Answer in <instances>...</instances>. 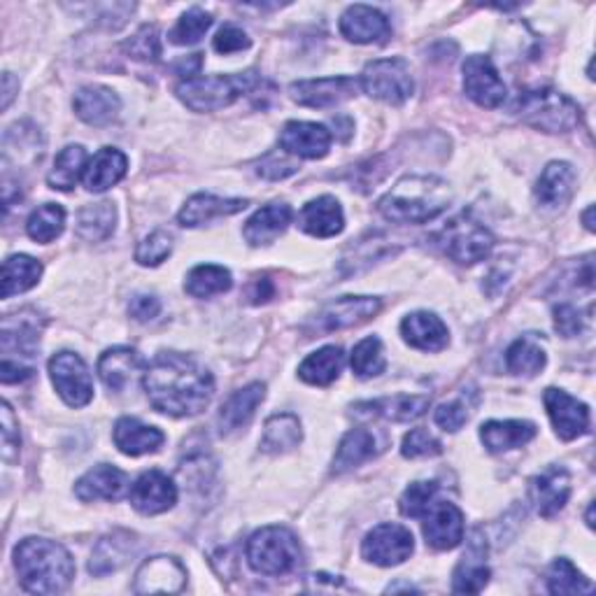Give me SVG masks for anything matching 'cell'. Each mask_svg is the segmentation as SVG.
Returning <instances> with one entry per match:
<instances>
[{
	"label": "cell",
	"instance_id": "7bdbcfd3",
	"mask_svg": "<svg viewBox=\"0 0 596 596\" xmlns=\"http://www.w3.org/2000/svg\"><path fill=\"white\" fill-rule=\"evenodd\" d=\"M87 151L80 145H68L54 161V168L47 176V184L59 191H70L77 180L85 178L87 170Z\"/></svg>",
	"mask_w": 596,
	"mask_h": 596
},
{
	"label": "cell",
	"instance_id": "ba28073f",
	"mask_svg": "<svg viewBox=\"0 0 596 596\" xmlns=\"http://www.w3.org/2000/svg\"><path fill=\"white\" fill-rule=\"evenodd\" d=\"M361 87L371 99L390 105L406 103L415 91L411 66L408 61L398 59V56L371 61L361 72Z\"/></svg>",
	"mask_w": 596,
	"mask_h": 596
},
{
	"label": "cell",
	"instance_id": "603a6c76",
	"mask_svg": "<svg viewBox=\"0 0 596 596\" xmlns=\"http://www.w3.org/2000/svg\"><path fill=\"white\" fill-rule=\"evenodd\" d=\"M487 556V543L475 531L469 541L466 554L461 556V562L454 571L452 578V592L457 594H477L483 592L490 583V566L485 564Z\"/></svg>",
	"mask_w": 596,
	"mask_h": 596
},
{
	"label": "cell",
	"instance_id": "816d5d0a",
	"mask_svg": "<svg viewBox=\"0 0 596 596\" xmlns=\"http://www.w3.org/2000/svg\"><path fill=\"white\" fill-rule=\"evenodd\" d=\"M172 252V238L166 230H154L136 249V261L140 266H159Z\"/></svg>",
	"mask_w": 596,
	"mask_h": 596
},
{
	"label": "cell",
	"instance_id": "680465c9",
	"mask_svg": "<svg viewBox=\"0 0 596 596\" xmlns=\"http://www.w3.org/2000/svg\"><path fill=\"white\" fill-rule=\"evenodd\" d=\"M296 172V166L280 157L278 151H271L268 157L259 164V176L266 180H284Z\"/></svg>",
	"mask_w": 596,
	"mask_h": 596
},
{
	"label": "cell",
	"instance_id": "1f68e13d",
	"mask_svg": "<svg viewBox=\"0 0 596 596\" xmlns=\"http://www.w3.org/2000/svg\"><path fill=\"white\" fill-rule=\"evenodd\" d=\"M145 369L143 357L131 348H112L99 359V375L110 392H124Z\"/></svg>",
	"mask_w": 596,
	"mask_h": 596
},
{
	"label": "cell",
	"instance_id": "91938a15",
	"mask_svg": "<svg viewBox=\"0 0 596 596\" xmlns=\"http://www.w3.org/2000/svg\"><path fill=\"white\" fill-rule=\"evenodd\" d=\"M161 313V301L151 294H138L128 303V315L136 322H151Z\"/></svg>",
	"mask_w": 596,
	"mask_h": 596
},
{
	"label": "cell",
	"instance_id": "74e56055",
	"mask_svg": "<svg viewBox=\"0 0 596 596\" xmlns=\"http://www.w3.org/2000/svg\"><path fill=\"white\" fill-rule=\"evenodd\" d=\"M301 438H303V431H301L299 417L292 413H282V415H273L266 421L259 448L266 454H284L299 448Z\"/></svg>",
	"mask_w": 596,
	"mask_h": 596
},
{
	"label": "cell",
	"instance_id": "6da1fadb",
	"mask_svg": "<svg viewBox=\"0 0 596 596\" xmlns=\"http://www.w3.org/2000/svg\"><path fill=\"white\" fill-rule=\"evenodd\" d=\"M143 387L159 413L170 417H194L213 401L215 380L194 357L161 352L145 371Z\"/></svg>",
	"mask_w": 596,
	"mask_h": 596
},
{
	"label": "cell",
	"instance_id": "bcb514c9",
	"mask_svg": "<svg viewBox=\"0 0 596 596\" xmlns=\"http://www.w3.org/2000/svg\"><path fill=\"white\" fill-rule=\"evenodd\" d=\"M548 589L550 594H592L594 585L566 556H560L548 571Z\"/></svg>",
	"mask_w": 596,
	"mask_h": 596
},
{
	"label": "cell",
	"instance_id": "52a82bcc",
	"mask_svg": "<svg viewBox=\"0 0 596 596\" xmlns=\"http://www.w3.org/2000/svg\"><path fill=\"white\" fill-rule=\"evenodd\" d=\"M438 245L443 247V252L452 261L461 266H473L490 257L494 236L477 220L464 213L443 226V230L438 234Z\"/></svg>",
	"mask_w": 596,
	"mask_h": 596
},
{
	"label": "cell",
	"instance_id": "d590c367",
	"mask_svg": "<svg viewBox=\"0 0 596 596\" xmlns=\"http://www.w3.org/2000/svg\"><path fill=\"white\" fill-rule=\"evenodd\" d=\"M480 438H483L485 448L492 454L508 452L515 448H522L529 443V440H533L536 425L525 419H506V421L492 419L487 421V425H483V429H480Z\"/></svg>",
	"mask_w": 596,
	"mask_h": 596
},
{
	"label": "cell",
	"instance_id": "44dd1931",
	"mask_svg": "<svg viewBox=\"0 0 596 596\" xmlns=\"http://www.w3.org/2000/svg\"><path fill=\"white\" fill-rule=\"evenodd\" d=\"M340 33L348 37L350 43L369 45L382 43L390 35V22L380 10L369 5H352L340 16Z\"/></svg>",
	"mask_w": 596,
	"mask_h": 596
},
{
	"label": "cell",
	"instance_id": "f907efd6",
	"mask_svg": "<svg viewBox=\"0 0 596 596\" xmlns=\"http://www.w3.org/2000/svg\"><path fill=\"white\" fill-rule=\"evenodd\" d=\"M438 494L436 483H413L406 492H403L398 508L406 517H425L429 508L436 504L434 498Z\"/></svg>",
	"mask_w": 596,
	"mask_h": 596
},
{
	"label": "cell",
	"instance_id": "6125c7cd",
	"mask_svg": "<svg viewBox=\"0 0 596 596\" xmlns=\"http://www.w3.org/2000/svg\"><path fill=\"white\" fill-rule=\"evenodd\" d=\"M14 91H19V82L14 80L12 72H5L3 75V110L10 108V103L14 99Z\"/></svg>",
	"mask_w": 596,
	"mask_h": 596
},
{
	"label": "cell",
	"instance_id": "f546056e",
	"mask_svg": "<svg viewBox=\"0 0 596 596\" xmlns=\"http://www.w3.org/2000/svg\"><path fill=\"white\" fill-rule=\"evenodd\" d=\"M292 207L286 203H271L263 205L261 210L247 220L243 236L249 245L261 247V245H271L278 236H282L286 226L292 224Z\"/></svg>",
	"mask_w": 596,
	"mask_h": 596
},
{
	"label": "cell",
	"instance_id": "e575fe53",
	"mask_svg": "<svg viewBox=\"0 0 596 596\" xmlns=\"http://www.w3.org/2000/svg\"><path fill=\"white\" fill-rule=\"evenodd\" d=\"M128 170V159L124 157V151L114 149V147H103L93 154V159H89L87 170H85V187L89 191H108L117 182L124 180Z\"/></svg>",
	"mask_w": 596,
	"mask_h": 596
},
{
	"label": "cell",
	"instance_id": "e0dca14e",
	"mask_svg": "<svg viewBox=\"0 0 596 596\" xmlns=\"http://www.w3.org/2000/svg\"><path fill=\"white\" fill-rule=\"evenodd\" d=\"M187 585V569L176 556H151L136 573V594H176Z\"/></svg>",
	"mask_w": 596,
	"mask_h": 596
},
{
	"label": "cell",
	"instance_id": "ee69618b",
	"mask_svg": "<svg viewBox=\"0 0 596 596\" xmlns=\"http://www.w3.org/2000/svg\"><path fill=\"white\" fill-rule=\"evenodd\" d=\"M546 350L533 338L515 340L506 352V367L515 375H536L546 369Z\"/></svg>",
	"mask_w": 596,
	"mask_h": 596
},
{
	"label": "cell",
	"instance_id": "f6af8a7d",
	"mask_svg": "<svg viewBox=\"0 0 596 596\" xmlns=\"http://www.w3.org/2000/svg\"><path fill=\"white\" fill-rule=\"evenodd\" d=\"M66 226V210L59 203H45L35 210L26 222V234L35 243H52L64 234Z\"/></svg>",
	"mask_w": 596,
	"mask_h": 596
},
{
	"label": "cell",
	"instance_id": "be15d7a7",
	"mask_svg": "<svg viewBox=\"0 0 596 596\" xmlns=\"http://www.w3.org/2000/svg\"><path fill=\"white\" fill-rule=\"evenodd\" d=\"M592 215H594V205H589V207L585 210V215H583V222H585L587 230H594V222H592Z\"/></svg>",
	"mask_w": 596,
	"mask_h": 596
},
{
	"label": "cell",
	"instance_id": "3957f363",
	"mask_svg": "<svg viewBox=\"0 0 596 596\" xmlns=\"http://www.w3.org/2000/svg\"><path fill=\"white\" fill-rule=\"evenodd\" d=\"M452 201V189L436 176H408L398 180L378 210L384 220L398 224H427L443 215Z\"/></svg>",
	"mask_w": 596,
	"mask_h": 596
},
{
	"label": "cell",
	"instance_id": "db71d44e",
	"mask_svg": "<svg viewBox=\"0 0 596 596\" xmlns=\"http://www.w3.org/2000/svg\"><path fill=\"white\" fill-rule=\"evenodd\" d=\"M554 329L564 338H575L585 329V317L578 307L571 303H562L554 307Z\"/></svg>",
	"mask_w": 596,
	"mask_h": 596
},
{
	"label": "cell",
	"instance_id": "f5cc1de1",
	"mask_svg": "<svg viewBox=\"0 0 596 596\" xmlns=\"http://www.w3.org/2000/svg\"><path fill=\"white\" fill-rule=\"evenodd\" d=\"M403 457L406 459H421V457H436L443 452L440 440L434 438L427 429H413L406 438H403Z\"/></svg>",
	"mask_w": 596,
	"mask_h": 596
},
{
	"label": "cell",
	"instance_id": "d6a6232c",
	"mask_svg": "<svg viewBox=\"0 0 596 596\" xmlns=\"http://www.w3.org/2000/svg\"><path fill=\"white\" fill-rule=\"evenodd\" d=\"M245 207H247L245 199H220L213 194H196L184 203L178 215V222L187 228H196L210 224L213 220L236 215Z\"/></svg>",
	"mask_w": 596,
	"mask_h": 596
},
{
	"label": "cell",
	"instance_id": "277c9868",
	"mask_svg": "<svg viewBox=\"0 0 596 596\" xmlns=\"http://www.w3.org/2000/svg\"><path fill=\"white\" fill-rule=\"evenodd\" d=\"M515 112L525 124L546 133H569L581 124V108L569 95L548 87L520 91Z\"/></svg>",
	"mask_w": 596,
	"mask_h": 596
},
{
	"label": "cell",
	"instance_id": "d6986e66",
	"mask_svg": "<svg viewBox=\"0 0 596 596\" xmlns=\"http://www.w3.org/2000/svg\"><path fill=\"white\" fill-rule=\"evenodd\" d=\"M425 538L434 550H454L464 541V513L454 504H434L425 515Z\"/></svg>",
	"mask_w": 596,
	"mask_h": 596
},
{
	"label": "cell",
	"instance_id": "8992f818",
	"mask_svg": "<svg viewBox=\"0 0 596 596\" xmlns=\"http://www.w3.org/2000/svg\"><path fill=\"white\" fill-rule=\"evenodd\" d=\"M247 562L263 575H286L301 564V546L284 527H263L247 541Z\"/></svg>",
	"mask_w": 596,
	"mask_h": 596
},
{
	"label": "cell",
	"instance_id": "b9f144b4",
	"mask_svg": "<svg viewBox=\"0 0 596 596\" xmlns=\"http://www.w3.org/2000/svg\"><path fill=\"white\" fill-rule=\"evenodd\" d=\"M234 286V278L226 271L224 266L215 263H203L191 268L187 282H184V292L194 299H210L228 292Z\"/></svg>",
	"mask_w": 596,
	"mask_h": 596
},
{
	"label": "cell",
	"instance_id": "6f0895ef",
	"mask_svg": "<svg viewBox=\"0 0 596 596\" xmlns=\"http://www.w3.org/2000/svg\"><path fill=\"white\" fill-rule=\"evenodd\" d=\"M0 419H3V461L5 464H12L14 457L19 454V429L10 403H3Z\"/></svg>",
	"mask_w": 596,
	"mask_h": 596
},
{
	"label": "cell",
	"instance_id": "4dcf8cb0",
	"mask_svg": "<svg viewBox=\"0 0 596 596\" xmlns=\"http://www.w3.org/2000/svg\"><path fill=\"white\" fill-rule=\"evenodd\" d=\"M112 438H114V446L120 448V452L128 457L157 452L166 440L164 431H159L157 427L143 425V421L136 417H122L117 425H114Z\"/></svg>",
	"mask_w": 596,
	"mask_h": 596
},
{
	"label": "cell",
	"instance_id": "f1b7e54d",
	"mask_svg": "<svg viewBox=\"0 0 596 596\" xmlns=\"http://www.w3.org/2000/svg\"><path fill=\"white\" fill-rule=\"evenodd\" d=\"M384 450V440L371 431V429H352L348 436L340 440L338 452L334 457V473L342 475L357 466H361L363 461H369L378 457Z\"/></svg>",
	"mask_w": 596,
	"mask_h": 596
},
{
	"label": "cell",
	"instance_id": "11a10c76",
	"mask_svg": "<svg viewBox=\"0 0 596 596\" xmlns=\"http://www.w3.org/2000/svg\"><path fill=\"white\" fill-rule=\"evenodd\" d=\"M434 419L440 429L454 434L469 421V411L461 401H450V403H443V406H438Z\"/></svg>",
	"mask_w": 596,
	"mask_h": 596
},
{
	"label": "cell",
	"instance_id": "ffe728a7",
	"mask_svg": "<svg viewBox=\"0 0 596 596\" xmlns=\"http://www.w3.org/2000/svg\"><path fill=\"white\" fill-rule=\"evenodd\" d=\"M72 108H75L77 117H80L85 124L108 126L117 120V114L122 110V101L112 89L101 87V85H89V87L77 89L75 99H72Z\"/></svg>",
	"mask_w": 596,
	"mask_h": 596
},
{
	"label": "cell",
	"instance_id": "2e32d148",
	"mask_svg": "<svg viewBox=\"0 0 596 596\" xmlns=\"http://www.w3.org/2000/svg\"><path fill=\"white\" fill-rule=\"evenodd\" d=\"M131 506L143 515H161L178 504V487L161 471L143 473L131 487Z\"/></svg>",
	"mask_w": 596,
	"mask_h": 596
},
{
	"label": "cell",
	"instance_id": "d4e9b609",
	"mask_svg": "<svg viewBox=\"0 0 596 596\" xmlns=\"http://www.w3.org/2000/svg\"><path fill=\"white\" fill-rule=\"evenodd\" d=\"M266 396V384L252 382L247 387L238 390L226 398V403L220 411V431L222 434H234L245 429L249 421H252L257 408Z\"/></svg>",
	"mask_w": 596,
	"mask_h": 596
},
{
	"label": "cell",
	"instance_id": "e7e4bbea",
	"mask_svg": "<svg viewBox=\"0 0 596 596\" xmlns=\"http://www.w3.org/2000/svg\"><path fill=\"white\" fill-rule=\"evenodd\" d=\"M587 525L594 527V506H589V510H587Z\"/></svg>",
	"mask_w": 596,
	"mask_h": 596
},
{
	"label": "cell",
	"instance_id": "94428289",
	"mask_svg": "<svg viewBox=\"0 0 596 596\" xmlns=\"http://www.w3.org/2000/svg\"><path fill=\"white\" fill-rule=\"evenodd\" d=\"M273 296V284L268 278H261L255 282L252 286V292H249V299H252L255 303H261V301H268Z\"/></svg>",
	"mask_w": 596,
	"mask_h": 596
},
{
	"label": "cell",
	"instance_id": "484cf974",
	"mask_svg": "<svg viewBox=\"0 0 596 596\" xmlns=\"http://www.w3.org/2000/svg\"><path fill=\"white\" fill-rule=\"evenodd\" d=\"M126 490V473L120 471L117 466L110 464H101L93 466L91 471H87L80 480H77L75 485V496L80 498V502H114V498H120Z\"/></svg>",
	"mask_w": 596,
	"mask_h": 596
},
{
	"label": "cell",
	"instance_id": "5bb4252c",
	"mask_svg": "<svg viewBox=\"0 0 596 596\" xmlns=\"http://www.w3.org/2000/svg\"><path fill=\"white\" fill-rule=\"evenodd\" d=\"M43 324H37V315L24 311L22 315H8L3 319V331H0V348L3 359L26 363L24 359H33L37 342H41ZM31 367V363H26Z\"/></svg>",
	"mask_w": 596,
	"mask_h": 596
},
{
	"label": "cell",
	"instance_id": "83f0119b",
	"mask_svg": "<svg viewBox=\"0 0 596 596\" xmlns=\"http://www.w3.org/2000/svg\"><path fill=\"white\" fill-rule=\"evenodd\" d=\"M299 224L305 234L315 238H334L345 228V215L340 203L334 196H319L303 205Z\"/></svg>",
	"mask_w": 596,
	"mask_h": 596
},
{
	"label": "cell",
	"instance_id": "8fae6325",
	"mask_svg": "<svg viewBox=\"0 0 596 596\" xmlns=\"http://www.w3.org/2000/svg\"><path fill=\"white\" fill-rule=\"evenodd\" d=\"M415 550L413 533L401 525H378L361 543L363 560L375 566H398Z\"/></svg>",
	"mask_w": 596,
	"mask_h": 596
},
{
	"label": "cell",
	"instance_id": "4316f807",
	"mask_svg": "<svg viewBox=\"0 0 596 596\" xmlns=\"http://www.w3.org/2000/svg\"><path fill=\"white\" fill-rule=\"evenodd\" d=\"M429 396H408V394H396V396H384L367 403H357L355 415L361 417H384L392 421H411L425 415L429 411Z\"/></svg>",
	"mask_w": 596,
	"mask_h": 596
},
{
	"label": "cell",
	"instance_id": "30bf717a",
	"mask_svg": "<svg viewBox=\"0 0 596 596\" xmlns=\"http://www.w3.org/2000/svg\"><path fill=\"white\" fill-rule=\"evenodd\" d=\"M49 375L56 392L70 408H82L93 398V380L80 355L59 352L49 359Z\"/></svg>",
	"mask_w": 596,
	"mask_h": 596
},
{
	"label": "cell",
	"instance_id": "9f6ffc18",
	"mask_svg": "<svg viewBox=\"0 0 596 596\" xmlns=\"http://www.w3.org/2000/svg\"><path fill=\"white\" fill-rule=\"evenodd\" d=\"M215 49L220 54H236V52H243L247 49L249 45H252V41H249L247 33L234 24H226L220 29V33L215 35Z\"/></svg>",
	"mask_w": 596,
	"mask_h": 596
},
{
	"label": "cell",
	"instance_id": "681fc988",
	"mask_svg": "<svg viewBox=\"0 0 596 596\" xmlns=\"http://www.w3.org/2000/svg\"><path fill=\"white\" fill-rule=\"evenodd\" d=\"M122 49L138 61H157L161 56V37L157 26H143L138 33H133Z\"/></svg>",
	"mask_w": 596,
	"mask_h": 596
},
{
	"label": "cell",
	"instance_id": "7dc6e473",
	"mask_svg": "<svg viewBox=\"0 0 596 596\" xmlns=\"http://www.w3.org/2000/svg\"><path fill=\"white\" fill-rule=\"evenodd\" d=\"M350 363H352V371L363 380L378 378L380 373H384V369H387V359H384L380 338L375 336L363 338L352 350Z\"/></svg>",
	"mask_w": 596,
	"mask_h": 596
},
{
	"label": "cell",
	"instance_id": "9a60e30c",
	"mask_svg": "<svg viewBox=\"0 0 596 596\" xmlns=\"http://www.w3.org/2000/svg\"><path fill=\"white\" fill-rule=\"evenodd\" d=\"M543 403L552 419V427L562 440H573L589 431V408L583 401L573 398L562 390H546Z\"/></svg>",
	"mask_w": 596,
	"mask_h": 596
},
{
	"label": "cell",
	"instance_id": "836d02e7",
	"mask_svg": "<svg viewBox=\"0 0 596 596\" xmlns=\"http://www.w3.org/2000/svg\"><path fill=\"white\" fill-rule=\"evenodd\" d=\"M575 189V170L566 161H552L536 182V201L543 207L556 210L569 203Z\"/></svg>",
	"mask_w": 596,
	"mask_h": 596
},
{
	"label": "cell",
	"instance_id": "7402d4cb",
	"mask_svg": "<svg viewBox=\"0 0 596 596\" xmlns=\"http://www.w3.org/2000/svg\"><path fill=\"white\" fill-rule=\"evenodd\" d=\"M531 496L538 515L554 517L571 496V475L564 466H548L541 475H536L531 485Z\"/></svg>",
	"mask_w": 596,
	"mask_h": 596
},
{
	"label": "cell",
	"instance_id": "4fadbf2b",
	"mask_svg": "<svg viewBox=\"0 0 596 596\" xmlns=\"http://www.w3.org/2000/svg\"><path fill=\"white\" fill-rule=\"evenodd\" d=\"M359 91L352 77H322V80H303L290 87L292 101L303 108H334L342 101L355 99Z\"/></svg>",
	"mask_w": 596,
	"mask_h": 596
},
{
	"label": "cell",
	"instance_id": "ac0fdd59",
	"mask_svg": "<svg viewBox=\"0 0 596 596\" xmlns=\"http://www.w3.org/2000/svg\"><path fill=\"white\" fill-rule=\"evenodd\" d=\"M280 147L301 159H322L329 154L331 131L313 122H290L280 133Z\"/></svg>",
	"mask_w": 596,
	"mask_h": 596
},
{
	"label": "cell",
	"instance_id": "c3c4849f",
	"mask_svg": "<svg viewBox=\"0 0 596 596\" xmlns=\"http://www.w3.org/2000/svg\"><path fill=\"white\" fill-rule=\"evenodd\" d=\"M210 26H213V16L201 8H191L178 19L176 29L170 31L168 37L172 45H194L210 31Z\"/></svg>",
	"mask_w": 596,
	"mask_h": 596
},
{
	"label": "cell",
	"instance_id": "5b68a950",
	"mask_svg": "<svg viewBox=\"0 0 596 596\" xmlns=\"http://www.w3.org/2000/svg\"><path fill=\"white\" fill-rule=\"evenodd\" d=\"M257 87V72L191 77L178 85V99L194 112H217L234 105L240 95Z\"/></svg>",
	"mask_w": 596,
	"mask_h": 596
},
{
	"label": "cell",
	"instance_id": "f35d334b",
	"mask_svg": "<svg viewBox=\"0 0 596 596\" xmlns=\"http://www.w3.org/2000/svg\"><path fill=\"white\" fill-rule=\"evenodd\" d=\"M342 367H345L342 348H336V345H326V348L303 359V363L299 367V375L307 384H315V387H326V384L338 380Z\"/></svg>",
	"mask_w": 596,
	"mask_h": 596
},
{
	"label": "cell",
	"instance_id": "ab89813d",
	"mask_svg": "<svg viewBox=\"0 0 596 596\" xmlns=\"http://www.w3.org/2000/svg\"><path fill=\"white\" fill-rule=\"evenodd\" d=\"M114 222H117V210H114V205L110 201L89 203L80 210V213H77L75 230L82 240L101 243L112 236Z\"/></svg>",
	"mask_w": 596,
	"mask_h": 596
},
{
	"label": "cell",
	"instance_id": "7a4b0ae2",
	"mask_svg": "<svg viewBox=\"0 0 596 596\" xmlns=\"http://www.w3.org/2000/svg\"><path fill=\"white\" fill-rule=\"evenodd\" d=\"M19 583L31 594H59L75 578L70 552L47 538H24L14 548Z\"/></svg>",
	"mask_w": 596,
	"mask_h": 596
},
{
	"label": "cell",
	"instance_id": "8d00e7d4",
	"mask_svg": "<svg viewBox=\"0 0 596 596\" xmlns=\"http://www.w3.org/2000/svg\"><path fill=\"white\" fill-rule=\"evenodd\" d=\"M133 546H136V541H133V536L126 531H114V533L101 538L91 552L89 571L93 575H99V578L101 575L120 571L128 562Z\"/></svg>",
	"mask_w": 596,
	"mask_h": 596
},
{
	"label": "cell",
	"instance_id": "7c38bea8",
	"mask_svg": "<svg viewBox=\"0 0 596 596\" xmlns=\"http://www.w3.org/2000/svg\"><path fill=\"white\" fill-rule=\"evenodd\" d=\"M464 72V91L471 101H475L480 108H498L506 101V85L498 77L496 66L492 64L490 56L473 54L461 66Z\"/></svg>",
	"mask_w": 596,
	"mask_h": 596
},
{
	"label": "cell",
	"instance_id": "cb8c5ba5",
	"mask_svg": "<svg viewBox=\"0 0 596 596\" xmlns=\"http://www.w3.org/2000/svg\"><path fill=\"white\" fill-rule=\"evenodd\" d=\"M401 336L411 348L425 352H440L448 348V326L434 313H413L401 322Z\"/></svg>",
	"mask_w": 596,
	"mask_h": 596
},
{
	"label": "cell",
	"instance_id": "9c48e42d",
	"mask_svg": "<svg viewBox=\"0 0 596 596\" xmlns=\"http://www.w3.org/2000/svg\"><path fill=\"white\" fill-rule=\"evenodd\" d=\"M380 299L373 296H340L331 303H326L322 311L305 326L307 336H322L340 329H350L369 322L380 313Z\"/></svg>",
	"mask_w": 596,
	"mask_h": 596
},
{
	"label": "cell",
	"instance_id": "60d3db41",
	"mask_svg": "<svg viewBox=\"0 0 596 596\" xmlns=\"http://www.w3.org/2000/svg\"><path fill=\"white\" fill-rule=\"evenodd\" d=\"M43 275V263L26 257V255H14L8 257L3 263V299H12L14 294H24L37 284Z\"/></svg>",
	"mask_w": 596,
	"mask_h": 596
}]
</instances>
